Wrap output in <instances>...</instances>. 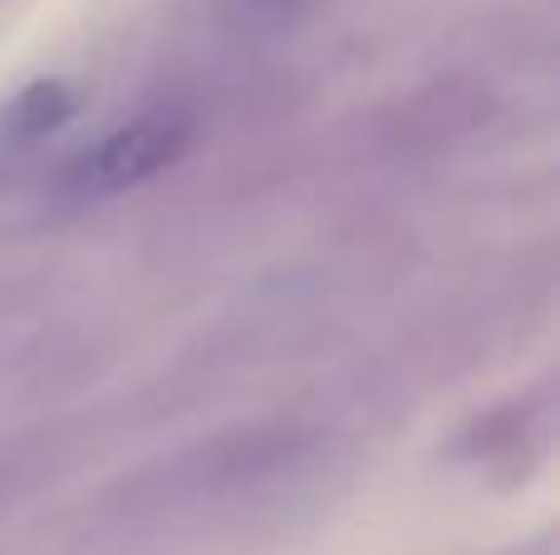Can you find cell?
<instances>
[{
    "label": "cell",
    "mask_w": 560,
    "mask_h": 555,
    "mask_svg": "<svg viewBox=\"0 0 560 555\" xmlns=\"http://www.w3.org/2000/svg\"><path fill=\"white\" fill-rule=\"evenodd\" d=\"M192 147V114L177 104H158L148 114L118 123L98 143L79 147L65 167L55 173L49 202L59 212H84V206H104L124 192L148 187L158 173L177 163Z\"/></svg>",
    "instance_id": "obj_1"
},
{
    "label": "cell",
    "mask_w": 560,
    "mask_h": 555,
    "mask_svg": "<svg viewBox=\"0 0 560 555\" xmlns=\"http://www.w3.org/2000/svg\"><path fill=\"white\" fill-rule=\"evenodd\" d=\"M79 104H84V94L69 79H35V84H25L15 98L0 104V157L45 143L49 133H59L79 114Z\"/></svg>",
    "instance_id": "obj_2"
},
{
    "label": "cell",
    "mask_w": 560,
    "mask_h": 555,
    "mask_svg": "<svg viewBox=\"0 0 560 555\" xmlns=\"http://www.w3.org/2000/svg\"><path fill=\"white\" fill-rule=\"evenodd\" d=\"M300 5H305V0H246V10H252L256 20H290Z\"/></svg>",
    "instance_id": "obj_3"
}]
</instances>
